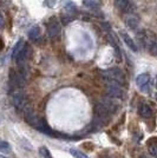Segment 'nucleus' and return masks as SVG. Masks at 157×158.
Segmentation results:
<instances>
[{
    "instance_id": "9",
    "label": "nucleus",
    "mask_w": 157,
    "mask_h": 158,
    "mask_svg": "<svg viewBox=\"0 0 157 158\" xmlns=\"http://www.w3.org/2000/svg\"><path fill=\"white\" fill-rule=\"evenodd\" d=\"M36 129H38L40 132H43V133H45L47 136H50V137H57L56 135V132L53 131L52 129L49 126V124L46 123V120L44 118H39L38 120V123H37V126H36Z\"/></svg>"
},
{
    "instance_id": "26",
    "label": "nucleus",
    "mask_w": 157,
    "mask_h": 158,
    "mask_svg": "<svg viewBox=\"0 0 157 158\" xmlns=\"http://www.w3.org/2000/svg\"><path fill=\"white\" fill-rule=\"evenodd\" d=\"M0 158H6V157H5V156H1V157H0Z\"/></svg>"
},
{
    "instance_id": "3",
    "label": "nucleus",
    "mask_w": 157,
    "mask_h": 158,
    "mask_svg": "<svg viewBox=\"0 0 157 158\" xmlns=\"http://www.w3.org/2000/svg\"><path fill=\"white\" fill-rule=\"evenodd\" d=\"M78 13V8L77 6L70 1V0H67L65 2V6H64V11L62 12V19H63V23L64 24H69L70 21L76 18V14Z\"/></svg>"
},
{
    "instance_id": "18",
    "label": "nucleus",
    "mask_w": 157,
    "mask_h": 158,
    "mask_svg": "<svg viewBox=\"0 0 157 158\" xmlns=\"http://www.w3.org/2000/svg\"><path fill=\"white\" fill-rule=\"evenodd\" d=\"M83 5L92 10H99V2H97L96 0H84Z\"/></svg>"
},
{
    "instance_id": "14",
    "label": "nucleus",
    "mask_w": 157,
    "mask_h": 158,
    "mask_svg": "<svg viewBox=\"0 0 157 158\" xmlns=\"http://www.w3.org/2000/svg\"><path fill=\"white\" fill-rule=\"evenodd\" d=\"M125 24H126V26L129 27L130 30H136L139 25V19H138L136 15H129L126 20H125Z\"/></svg>"
},
{
    "instance_id": "2",
    "label": "nucleus",
    "mask_w": 157,
    "mask_h": 158,
    "mask_svg": "<svg viewBox=\"0 0 157 158\" xmlns=\"http://www.w3.org/2000/svg\"><path fill=\"white\" fill-rule=\"evenodd\" d=\"M105 83L108 86V92L112 98H124L125 92L123 90V84L118 83L116 80L112 79H105Z\"/></svg>"
},
{
    "instance_id": "25",
    "label": "nucleus",
    "mask_w": 157,
    "mask_h": 158,
    "mask_svg": "<svg viewBox=\"0 0 157 158\" xmlns=\"http://www.w3.org/2000/svg\"><path fill=\"white\" fill-rule=\"evenodd\" d=\"M0 20H1V28H4V26H5V19H4V14L1 13V18H0Z\"/></svg>"
},
{
    "instance_id": "16",
    "label": "nucleus",
    "mask_w": 157,
    "mask_h": 158,
    "mask_svg": "<svg viewBox=\"0 0 157 158\" xmlns=\"http://www.w3.org/2000/svg\"><path fill=\"white\" fill-rule=\"evenodd\" d=\"M116 5H117L118 8H119L121 11H123V12H128L129 8H130V2H129V0H116Z\"/></svg>"
},
{
    "instance_id": "17",
    "label": "nucleus",
    "mask_w": 157,
    "mask_h": 158,
    "mask_svg": "<svg viewBox=\"0 0 157 158\" xmlns=\"http://www.w3.org/2000/svg\"><path fill=\"white\" fill-rule=\"evenodd\" d=\"M40 35V27L39 26H33L30 31H28V38L31 40H36Z\"/></svg>"
},
{
    "instance_id": "1",
    "label": "nucleus",
    "mask_w": 157,
    "mask_h": 158,
    "mask_svg": "<svg viewBox=\"0 0 157 158\" xmlns=\"http://www.w3.org/2000/svg\"><path fill=\"white\" fill-rule=\"evenodd\" d=\"M95 120L98 123L99 125H103L105 123H108V120L110 119L111 111L108 109V106L105 105L103 102H98L95 105Z\"/></svg>"
},
{
    "instance_id": "5",
    "label": "nucleus",
    "mask_w": 157,
    "mask_h": 158,
    "mask_svg": "<svg viewBox=\"0 0 157 158\" xmlns=\"http://www.w3.org/2000/svg\"><path fill=\"white\" fill-rule=\"evenodd\" d=\"M103 77L104 79H112V80H116L121 84H124L125 83V76L123 71L118 67H112V69H109L103 72Z\"/></svg>"
},
{
    "instance_id": "13",
    "label": "nucleus",
    "mask_w": 157,
    "mask_h": 158,
    "mask_svg": "<svg viewBox=\"0 0 157 158\" xmlns=\"http://www.w3.org/2000/svg\"><path fill=\"white\" fill-rule=\"evenodd\" d=\"M138 114H139L142 118H145V119L150 118L151 114H152L150 105H148V104H145V103L141 104L139 107H138Z\"/></svg>"
},
{
    "instance_id": "8",
    "label": "nucleus",
    "mask_w": 157,
    "mask_h": 158,
    "mask_svg": "<svg viewBox=\"0 0 157 158\" xmlns=\"http://www.w3.org/2000/svg\"><path fill=\"white\" fill-rule=\"evenodd\" d=\"M24 111V116H25V120H26L27 123L30 124V125L32 126H37V123H38V120L39 118L37 117V114H36V112L33 111V109L31 106L26 105L25 106V109L23 110Z\"/></svg>"
},
{
    "instance_id": "21",
    "label": "nucleus",
    "mask_w": 157,
    "mask_h": 158,
    "mask_svg": "<svg viewBox=\"0 0 157 158\" xmlns=\"http://www.w3.org/2000/svg\"><path fill=\"white\" fill-rule=\"evenodd\" d=\"M0 150H1V152H10L11 151V146H10V144L7 142L2 140L0 143Z\"/></svg>"
},
{
    "instance_id": "19",
    "label": "nucleus",
    "mask_w": 157,
    "mask_h": 158,
    "mask_svg": "<svg viewBox=\"0 0 157 158\" xmlns=\"http://www.w3.org/2000/svg\"><path fill=\"white\" fill-rule=\"evenodd\" d=\"M70 153H71L74 158H89L87 155L83 153V152L77 150V149H71V150H70Z\"/></svg>"
},
{
    "instance_id": "15",
    "label": "nucleus",
    "mask_w": 157,
    "mask_h": 158,
    "mask_svg": "<svg viewBox=\"0 0 157 158\" xmlns=\"http://www.w3.org/2000/svg\"><path fill=\"white\" fill-rule=\"evenodd\" d=\"M25 46V43H24V39H19L17 41V44L14 45L13 50H12V59H17V57H18V54L20 53V51L24 48Z\"/></svg>"
},
{
    "instance_id": "6",
    "label": "nucleus",
    "mask_w": 157,
    "mask_h": 158,
    "mask_svg": "<svg viewBox=\"0 0 157 158\" xmlns=\"http://www.w3.org/2000/svg\"><path fill=\"white\" fill-rule=\"evenodd\" d=\"M60 31H62V26L59 24L58 19L51 18L50 21H49V24H47V34H49V37L50 38H54V37H57L60 33Z\"/></svg>"
},
{
    "instance_id": "22",
    "label": "nucleus",
    "mask_w": 157,
    "mask_h": 158,
    "mask_svg": "<svg viewBox=\"0 0 157 158\" xmlns=\"http://www.w3.org/2000/svg\"><path fill=\"white\" fill-rule=\"evenodd\" d=\"M149 151H150L151 156L154 158H157V144H152L150 145V148H149Z\"/></svg>"
},
{
    "instance_id": "11",
    "label": "nucleus",
    "mask_w": 157,
    "mask_h": 158,
    "mask_svg": "<svg viewBox=\"0 0 157 158\" xmlns=\"http://www.w3.org/2000/svg\"><path fill=\"white\" fill-rule=\"evenodd\" d=\"M119 34H121V37H122L123 41L125 43V45L129 47L131 51H134V52H138V47H137V45H136V43L132 40V38H131L128 33L121 31V32H119Z\"/></svg>"
},
{
    "instance_id": "7",
    "label": "nucleus",
    "mask_w": 157,
    "mask_h": 158,
    "mask_svg": "<svg viewBox=\"0 0 157 158\" xmlns=\"http://www.w3.org/2000/svg\"><path fill=\"white\" fill-rule=\"evenodd\" d=\"M149 84H150V76L148 73H141V74H138L137 78H136V85L138 86V89L141 91L148 92Z\"/></svg>"
},
{
    "instance_id": "4",
    "label": "nucleus",
    "mask_w": 157,
    "mask_h": 158,
    "mask_svg": "<svg viewBox=\"0 0 157 158\" xmlns=\"http://www.w3.org/2000/svg\"><path fill=\"white\" fill-rule=\"evenodd\" d=\"M137 39L139 44L144 47V48H151L152 45L156 43L155 35L154 33L148 31V30H142L137 33Z\"/></svg>"
},
{
    "instance_id": "24",
    "label": "nucleus",
    "mask_w": 157,
    "mask_h": 158,
    "mask_svg": "<svg viewBox=\"0 0 157 158\" xmlns=\"http://www.w3.org/2000/svg\"><path fill=\"white\" fill-rule=\"evenodd\" d=\"M54 2H56V0H46L45 5H47L49 7H52L54 5Z\"/></svg>"
},
{
    "instance_id": "12",
    "label": "nucleus",
    "mask_w": 157,
    "mask_h": 158,
    "mask_svg": "<svg viewBox=\"0 0 157 158\" xmlns=\"http://www.w3.org/2000/svg\"><path fill=\"white\" fill-rule=\"evenodd\" d=\"M30 51H31L30 46L25 45V46H24V48H23V50L20 51L19 54H18L17 59H15V61H17V64H18V65L23 66L24 64H25V61L27 60V57H28V54H30Z\"/></svg>"
},
{
    "instance_id": "23",
    "label": "nucleus",
    "mask_w": 157,
    "mask_h": 158,
    "mask_svg": "<svg viewBox=\"0 0 157 158\" xmlns=\"http://www.w3.org/2000/svg\"><path fill=\"white\" fill-rule=\"evenodd\" d=\"M150 51H151V53H152V54H155V56L157 57V41L154 44V45H152V47L150 48Z\"/></svg>"
},
{
    "instance_id": "20",
    "label": "nucleus",
    "mask_w": 157,
    "mask_h": 158,
    "mask_svg": "<svg viewBox=\"0 0 157 158\" xmlns=\"http://www.w3.org/2000/svg\"><path fill=\"white\" fill-rule=\"evenodd\" d=\"M39 152L40 155L43 156L44 158H52V156H51V152L47 150V148H45V146H41L39 149Z\"/></svg>"
},
{
    "instance_id": "10",
    "label": "nucleus",
    "mask_w": 157,
    "mask_h": 158,
    "mask_svg": "<svg viewBox=\"0 0 157 158\" xmlns=\"http://www.w3.org/2000/svg\"><path fill=\"white\" fill-rule=\"evenodd\" d=\"M12 102H13V105L18 109V110H24L25 106H26V98H25V94L23 92H15L13 94V98H12Z\"/></svg>"
}]
</instances>
